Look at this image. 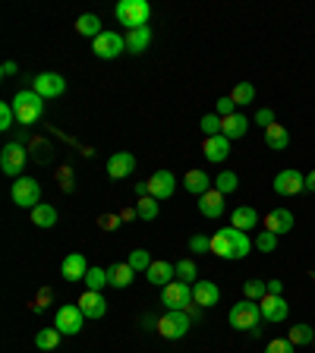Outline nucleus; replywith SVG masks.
Masks as SVG:
<instances>
[{
  "instance_id": "1",
  "label": "nucleus",
  "mask_w": 315,
  "mask_h": 353,
  "mask_svg": "<svg viewBox=\"0 0 315 353\" xmlns=\"http://www.w3.org/2000/svg\"><path fill=\"white\" fill-rule=\"evenodd\" d=\"M252 246H256V243L250 240V234H246V230H236V228H224L212 236V252L221 259H227V262L246 259Z\"/></svg>"
},
{
  "instance_id": "2",
  "label": "nucleus",
  "mask_w": 315,
  "mask_h": 353,
  "mask_svg": "<svg viewBox=\"0 0 315 353\" xmlns=\"http://www.w3.org/2000/svg\"><path fill=\"white\" fill-rule=\"evenodd\" d=\"M10 104H13V110H16V120H19V123H26V126L38 123V120H41V114H44V98L38 95V92H32V88L19 92V95H16Z\"/></svg>"
},
{
  "instance_id": "3",
  "label": "nucleus",
  "mask_w": 315,
  "mask_h": 353,
  "mask_svg": "<svg viewBox=\"0 0 315 353\" xmlns=\"http://www.w3.org/2000/svg\"><path fill=\"white\" fill-rule=\"evenodd\" d=\"M114 13H117L120 26H130V32H132V29H145L148 26L152 7H148L145 0H120Z\"/></svg>"
},
{
  "instance_id": "4",
  "label": "nucleus",
  "mask_w": 315,
  "mask_h": 353,
  "mask_svg": "<svg viewBox=\"0 0 315 353\" xmlns=\"http://www.w3.org/2000/svg\"><path fill=\"white\" fill-rule=\"evenodd\" d=\"M190 325H192L190 312H180V309L174 312V309H170L167 316L158 319V334H161V338H170V341H180V338H186Z\"/></svg>"
},
{
  "instance_id": "5",
  "label": "nucleus",
  "mask_w": 315,
  "mask_h": 353,
  "mask_svg": "<svg viewBox=\"0 0 315 353\" xmlns=\"http://www.w3.org/2000/svg\"><path fill=\"white\" fill-rule=\"evenodd\" d=\"M230 328H236V331H246V328H256L258 322H262V309H258V303H252V300H243V303H236L234 309H230Z\"/></svg>"
},
{
  "instance_id": "6",
  "label": "nucleus",
  "mask_w": 315,
  "mask_h": 353,
  "mask_svg": "<svg viewBox=\"0 0 315 353\" xmlns=\"http://www.w3.org/2000/svg\"><path fill=\"white\" fill-rule=\"evenodd\" d=\"M13 202L19 208H38L41 205V183L32 176H19L13 183Z\"/></svg>"
},
{
  "instance_id": "7",
  "label": "nucleus",
  "mask_w": 315,
  "mask_h": 353,
  "mask_svg": "<svg viewBox=\"0 0 315 353\" xmlns=\"http://www.w3.org/2000/svg\"><path fill=\"white\" fill-rule=\"evenodd\" d=\"M161 303L167 306V312L170 309H180V312H186V309L192 306V284H183V281H174V284H167L164 287V294H161Z\"/></svg>"
},
{
  "instance_id": "8",
  "label": "nucleus",
  "mask_w": 315,
  "mask_h": 353,
  "mask_svg": "<svg viewBox=\"0 0 315 353\" xmlns=\"http://www.w3.org/2000/svg\"><path fill=\"white\" fill-rule=\"evenodd\" d=\"M26 161H29V154H26V145H19V142H7L3 152H0V168H3V174L16 176V180H19L22 170H26Z\"/></svg>"
},
{
  "instance_id": "9",
  "label": "nucleus",
  "mask_w": 315,
  "mask_h": 353,
  "mask_svg": "<svg viewBox=\"0 0 315 353\" xmlns=\"http://www.w3.org/2000/svg\"><path fill=\"white\" fill-rule=\"evenodd\" d=\"M92 51H95V57H101V60H114L126 51V38H120V32L104 29L101 35L92 41Z\"/></svg>"
},
{
  "instance_id": "10",
  "label": "nucleus",
  "mask_w": 315,
  "mask_h": 353,
  "mask_svg": "<svg viewBox=\"0 0 315 353\" xmlns=\"http://www.w3.org/2000/svg\"><path fill=\"white\" fill-rule=\"evenodd\" d=\"M32 92H38L44 101L57 98L66 92V79L60 73H38V76H32Z\"/></svg>"
},
{
  "instance_id": "11",
  "label": "nucleus",
  "mask_w": 315,
  "mask_h": 353,
  "mask_svg": "<svg viewBox=\"0 0 315 353\" xmlns=\"http://www.w3.org/2000/svg\"><path fill=\"white\" fill-rule=\"evenodd\" d=\"M82 322H85V316H82L79 306H60L57 316H54V328H57L60 334H79Z\"/></svg>"
},
{
  "instance_id": "12",
  "label": "nucleus",
  "mask_w": 315,
  "mask_h": 353,
  "mask_svg": "<svg viewBox=\"0 0 315 353\" xmlns=\"http://www.w3.org/2000/svg\"><path fill=\"white\" fill-rule=\"evenodd\" d=\"M274 192L278 196H296V192L306 190V174H300V170H281L278 176H274Z\"/></svg>"
},
{
  "instance_id": "13",
  "label": "nucleus",
  "mask_w": 315,
  "mask_h": 353,
  "mask_svg": "<svg viewBox=\"0 0 315 353\" xmlns=\"http://www.w3.org/2000/svg\"><path fill=\"white\" fill-rule=\"evenodd\" d=\"M174 190H176V176L170 174V170H154V174L148 176V196L158 199V202L170 199Z\"/></svg>"
},
{
  "instance_id": "14",
  "label": "nucleus",
  "mask_w": 315,
  "mask_h": 353,
  "mask_svg": "<svg viewBox=\"0 0 315 353\" xmlns=\"http://www.w3.org/2000/svg\"><path fill=\"white\" fill-rule=\"evenodd\" d=\"M132 170H136V154L114 152L108 158V176H110V180H123V176H130Z\"/></svg>"
},
{
  "instance_id": "15",
  "label": "nucleus",
  "mask_w": 315,
  "mask_h": 353,
  "mask_svg": "<svg viewBox=\"0 0 315 353\" xmlns=\"http://www.w3.org/2000/svg\"><path fill=\"white\" fill-rule=\"evenodd\" d=\"M258 309H262V319L265 322H284L287 319V303H284V296H274V294H265L262 300H258Z\"/></svg>"
},
{
  "instance_id": "16",
  "label": "nucleus",
  "mask_w": 315,
  "mask_h": 353,
  "mask_svg": "<svg viewBox=\"0 0 315 353\" xmlns=\"http://www.w3.org/2000/svg\"><path fill=\"white\" fill-rule=\"evenodd\" d=\"M60 274H63L70 284H73V281H85V274H88L85 256H82V252H70V256L63 259V265H60Z\"/></svg>"
},
{
  "instance_id": "17",
  "label": "nucleus",
  "mask_w": 315,
  "mask_h": 353,
  "mask_svg": "<svg viewBox=\"0 0 315 353\" xmlns=\"http://www.w3.org/2000/svg\"><path fill=\"white\" fill-rule=\"evenodd\" d=\"M76 306L82 309V316L85 319H101L104 312H108V300H104L98 290H85V294L79 296V303Z\"/></svg>"
},
{
  "instance_id": "18",
  "label": "nucleus",
  "mask_w": 315,
  "mask_h": 353,
  "mask_svg": "<svg viewBox=\"0 0 315 353\" xmlns=\"http://www.w3.org/2000/svg\"><path fill=\"white\" fill-rule=\"evenodd\" d=\"M246 132H250V120H246V114H240V110L221 120V136H224V139H230V142L243 139Z\"/></svg>"
},
{
  "instance_id": "19",
  "label": "nucleus",
  "mask_w": 315,
  "mask_h": 353,
  "mask_svg": "<svg viewBox=\"0 0 315 353\" xmlns=\"http://www.w3.org/2000/svg\"><path fill=\"white\" fill-rule=\"evenodd\" d=\"M192 300H196V306L212 309L214 303H221L218 284H212V281H196V284H192Z\"/></svg>"
},
{
  "instance_id": "20",
  "label": "nucleus",
  "mask_w": 315,
  "mask_h": 353,
  "mask_svg": "<svg viewBox=\"0 0 315 353\" xmlns=\"http://www.w3.org/2000/svg\"><path fill=\"white\" fill-rule=\"evenodd\" d=\"M265 230H272L274 236L290 234V230H294V214L287 212V208H272L268 218H265Z\"/></svg>"
},
{
  "instance_id": "21",
  "label": "nucleus",
  "mask_w": 315,
  "mask_h": 353,
  "mask_svg": "<svg viewBox=\"0 0 315 353\" xmlns=\"http://www.w3.org/2000/svg\"><path fill=\"white\" fill-rule=\"evenodd\" d=\"M202 152H205V158H208L212 164L227 161V154H230V139H224V136H208V139L202 142Z\"/></svg>"
},
{
  "instance_id": "22",
  "label": "nucleus",
  "mask_w": 315,
  "mask_h": 353,
  "mask_svg": "<svg viewBox=\"0 0 315 353\" xmlns=\"http://www.w3.org/2000/svg\"><path fill=\"white\" fill-rule=\"evenodd\" d=\"M145 278L152 281L154 287H167V284H174V278H176V265L158 259V262H152V268L145 272Z\"/></svg>"
},
{
  "instance_id": "23",
  "label": "nucleus",
  "mask_w": 315,
  "mask_h": 353,
  "mask_svg": "<svg viewBox=\"0 0 315 353\" xmlns=\"http://www.w3.org/2000/svg\"><path fill=\"white\" fill-rule=\"evenodd\" d=\"M224 192H218V190H208L205 196L199 199V212L205 214V218H221L224 214Z\"/></svg>"
},
{
  "instance_id": "24",
  "label": "nucleus",
  "mask_w": 315,
  "mask_h": 353,
  "mask_svg": "<svg viewBox=\"0 0 315 353\" xmlns=\"http://www.w3.org/2000/svg\"><path fill=\"white\" fill-rule=\"evenodd\" d=\"M230 228L246 230V234H250L252 228H258V212H256L252 205H240V208H234V214H230Z\"/></svg>"
},
{
  "instance_id": "25",
  "label": "nucleus",
  "mask_w": 315,
  "mask_h": 353,
  "mask_svg": "<svg viewBox=\"0 0 315 353\" xmlns=\"http://www.w3.org/2000/svg\"><path fill=\"white\" fill-rule=\"evenodd\" d=\"M212 183H214V180L205 174V170H190V174L183 176L186 192H192V196H199V199H202L208 190H212Z\"/></svg>"
},
{
  "instance_id": "26",
  "label": "nucleus",
  "mask_w": 315,
  "mask_h": 353,
  "mask_svg": "<svg viewBox=\"0 0 315 353\" xmlns=\"http://www.w3.org/2000/svg\"><path fill=\"white\" fill-rule=\"evenodd\" d=\"M265 145L272 148V152H284V148L290 145V132H287L281 123H272L265 130Z\"/></svg>"
},
{
  "instance_id": "27",
  "label": "nucleus",
  "mask_w": 315,
  "mask_h": 353,
  "mask_svg": "<svg viewBox=\"0 0 315 353\" xmlns=\"http://www.w3.org/2000/svg\"><path fill=\"white\" fill-rule=\"evenodd\" d=\"M132 268H130V262H117V265H110L108 268V284H114L120 290V287H130L132 284Z\"/></svg>"
},
{
  "instance_id": "28",
  "label": "nucleus",
  "mask_w": 315,
  "mask_h": 353,
  "mask_svg": "<svg viewBox=\"0 0 315 353\" xmlns=\"http://www.w3.org/2000/svg\"><path fill=\"white\" fill-rule=\"evenodd\" d=\"M152 44V29H132L130 35H126V54H142Z\"/></svg>"
},
{
  "instance_id": "29",
  "label": "nucleus",
  "mask_w": 315,
  "mask_h": 353,
  "mask_svg": "<svg viewBox=\"0 0 315 353\" xmlns=\"http://www.w3.org/2000/svg\"><path fill=\"white\" fill-rule=\"evenodd\" d=\"M76 32L85 38H98L104 29H101V19H98L95 13H82L79 19H76Z\"/></svg>"
},
{
  "instance_id": "30",
  "label": "nucleus",
  "mask_w": 315,
  "mask_h": 353,
  "mask_svg": "<svg viewBox=\"0 0 315 353\" xmlns=\"http://www.w3.org/2000/svg\"><path fill=\"white\" fill-rule=\"evenodd\" d=\"M32 221H35L38 228H54V224H57V208L41 202L38 208H32Z\"/></svg>"
},
{
  "instance_id": "31",
  "label": "nucleus",
  "mask_w": 315,
  "mask_h": 353,
  "mask_svg": "<svg viewBox=\"0 0 315 353\" xmlns=\"http://www.w3.org/2000/svg\"><path fill=\"white\" fill-rule=\"evenodd\" d=\"M230 98H234L236 108H246V104H252V98H256V85H252V82H236Z\"/></svg>"
},
{
  "instance_id": "32",
  "label": "nucleus",
  "mask_w": 315,
  "mask_h": 353,
  "mask_svg": "<svg viewBox=\"0 0 315 353\" xmlns=\"http://www.w3.org/2000/svg\"><path fill=\"white\" fill-rule=\"evenodd\" d=\"M236 186H240V176H236L234 170H221V174L214 176V190L224 192V196H227V192H236Z\"/></svg>"
},
{
  "instance_id": "33",
  "label": "nucleus",
  "mask_w": 315,
  "mask_h": 353,
  "mask_svg": "<svg viewBox=\"0 0 315 353\" xmlns=\"http://www.w3.org/2000/svg\"><path fill=\"white\" fill-rule=\"evenodd\" d=\"M136 218H142V221H154V218H158V199L142 196L139 202H136Z\"/></svg>"
},
{
  "instance_id": "34",
  "label": "nucleus",
  "mask_w": 315,
  "mask_h": 353,
  "mask_svg": "<svg viewBox=\"0 0 315 353\" xmlns=\"http://www.w3.org/2000/svg\"><path fill=\"white\" fill-rule=\"evenodd\" d=\"M312 338H315V331L309 328V325H294V328H290V334H287V341H290V344L294 347H303V344H312Z\"/></svg>"
},
{
  "instance_id": "35",
  "label": "nucleus",
  "mask_w": 315,
  "mask_h": 353,
  "mask_svg": "<svg viewBox=\"0 0 315 353\" xmlns=\"http://www.w3.org/2000/svg\"><path fill=\"white\" fill-rule=\"evenodd\" d=\"M196 278H199L196 262H192V259H180V262H176V281H183V284H196Z\"/></svg>"
},
{
  "instance_id": "36",
  "label": "nucleus",
  "mask_w": 315,
  "mask_h": 353,
  "mask_svg": "<svg viewBox=\"0 0 315 353\" xmlns=\"http://www.w3.org/2000/svg\"><path fill=\"white\" fill-rule=\"evenodd\" d=\"M126 262H130V268H132V272H148V268H152V262H154V259H152V252H145V250H132Z\"/></svg>"
},
{
  "instance_id": "37",
  "label": "nucleus",
  "mask_w": 315,
  "mask_h": 353,
  "mask_svg": "<svg viewBox=\"0 0 315 353\" xmlns=\"http://www.w3.org/2000/svg\"><path fill=\"white\" fill-rule=\"evenodd\" d=\"M35 344L41 347V350H54V347L60 344V331L57 328H41L35 334Z\"/></svg>"
},
{
  "instance_id": "38",
  "label": "nucleus",
  "mask_w": 315,
  "mask_h": 353,
  "mask_svg": "<svg viewBox=\"0 0 315 353\" xmlns=\"http://www.w3.org/2000/svg\"><path fill=\"white\" fill-rule=\"evenodd\" d=\"M104 284H108V268H88V274H85L88 290H98V294H101Z\"/></svg>"
},
{
  "instance_id": "39",
  "label": "nucleus",
  "mask_w": 315,
  "mask_h": 353,
  "mask_svg": "<svg viewBox=\"0 0 315 353\" xmlns=\"http://www.w3.org/2000/svg\"><path fill=\"white\" fill-rule=\"evenodd\" d=\"M243 294H246V300L258 303L265 294H268V284H265V281H246V287H243Z\"/></svg>"
},
{
  "instance_id": "40",
  "label": "nucleus",
  "mask_w": 315,
  "mask_h": 353,
  "mask_svg": "<svg viewBox=\"0 0 315 353\" xmlns=\"http://www.w3.org/2000/svg\"><path fill=\"white\" fill-rule=\"evenodd\" d=\"M199 126H202V132H205V139L208 136H221V117L218 114H205V117L199 120Z\"/></svg>"
},
{
  "instance_id": "41",
  "label": "nucleus",
  "mask_w": 315,
  "mask_h": 353,
  "mask_svg": "<svg viewBox=\"0 0 315 353\" xmlns=\"http://www.w3.org/2000/svg\"><path fill=\"white\" fill-rule=\"evenodd\" d=\"M214 114H218L221 120H224V117H230V114H236V104H234V98H230V95L218 98V101H214Z\"/></svg>"
},
{
  "instance_id": "42",
  "label": "nucleus",
  "mask_w": 315,
  "mask_h": 353,
  "mask_svg": "<svg viewBox=\"0 0 315 353\" xmlns=\"http://www.w3.org/2000/svg\"><path fill=\"white\" fill-rule=\"evenodd\" d=\"M274 246H278V236H274L272 230H262V234L256 236V250H262V252H274Z\"/></svg>"
},
{
  "instance_id": "43",
  "label": "nucleus",
  "mask_w": 315,
  "mask_h": 353,
  "mask_svg": "<svg viewBox=\"0 0 315 353\" xmlns=\"http://www.w3.org/2000/svg\"><path fill=\"white\" fill-rule=\"evenodd\" d=\"M13 120H16V110L10 101L0 104V130H13Z\"/></svg>"
},
{
  "instance_id": "44",
  "label": "nucleus",
  "mask_w": 315,
  "mask_h": 353,
  "mask_svg": "<svg viewBox=\"0 0 315 353\" xmlns=\"http://www.w3.org/2000/svg\"><path fill=\"white\" fill-rule=\"evenodd\" d=\"M294 350H296V347L290 344V341H287V338H274L272 344L265 347V353H294Z\"/></svg>"
},
{
  "instance_id": "45",
  "label": "nucleus",
  "mask_w": 315,
  "mask_h": 353,
  "mask_svg": "<svg viewBox=\"0 0 315 353\" xmlns=\"http://www.w3.org/2000/svg\"><path fill=\"white\" fill-rule=\"evenodd\" d=\"M190 250L192 252H212V240L202 236V234H196V236H190Z\"/></svg>"
},
{
  "instance_id": "46",
  "label": "nucleus",
  "mask_w": 315,
  "mask_h": 353,
  "mask_svg": "<svg viewBox=\"0 0 315 353\" xmlns=\"http://www.w3.org/2000/svg\"><path fill=\"white\" fill-rule=\"evenodd\" d=\"M256 123L265 126V130H268L272 123H278V120H274V110H272V108H262V110L256 114Z\"/></svg>"
},
{
  "instance_id": "47",
  "label": "nucleus",
  "mask_w": 315,
  "mask_h": 353,
  "mask_svg": "<svg viewBox=\"0 0 315 353\" xmlns=\"http://www.w3.org/2000/svg\"><path fill=\"white\" fill-rule=\"evenodd\" d=\"M268 294L281 296V294H284V284H281V281H278V278H274V281H268Z\"/></svg>"
},
{
  "instance_id": "48",
  "label": "nucleus",
  "mask_w": 315,
  "mask_h": 353,
  "mask_svg": "<svg viewBox=\"0 0 315 353\" xmlns=\"http://www.w3.org/2000/svg\"><path fill=\"white\" fill-rule=\"evenodd\" d=\"M306 192H315V170L306 174Z\"/></svg>"
},
{
  "instance_id": "49",
  "label": "nucleus",
  "mask_w": 315,
  "mask_h": 353,
  "mask_svg": "<svg viewBox=\"0 0 315 353\" xmlns=\"http://www.w3.org/2000/svg\"><path fill=\"white\" fill-rule=\"evenodd\" d=\"M0 73H3V76H13V73H16V63H10V60H7V63H3V70H0Z\"/></svg>"
},
{
  "instance_id": "50",
  "label": "nucleus",
  "mask_w": 315,
  "mask_h": 353,
  "mask_svg": "<svg viewBox=\"0 0 315 353\" xmlns=\"http://www.w3.org/2000/svg\"><path fill=\"white\" fill-rule=\"evenodd\" d=\"M312 281H315V272H312Z\"/></svg>"
},
{
  "instance_id": "51",
  "label": "nucleus",
  "mask_w": 315,
  "mask_h": 353,
  "mask_svg": "<svg viewBox=\"0 0 315 353\" xmlns=\"http://www.w3.org/2000/svg\"><path fill=\"white\" fill-rule=\"evenodd\" d=\"M312 347H315V338H312Z\"/></svg>"
}]
</instances>
